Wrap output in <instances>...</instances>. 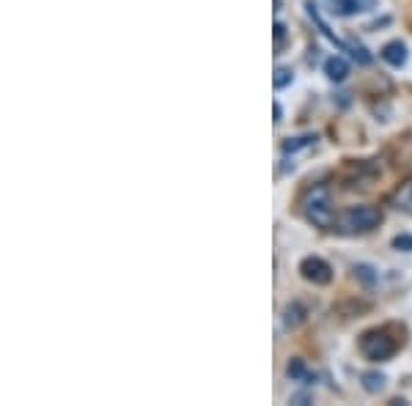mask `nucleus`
<instances>
[{
    "label": "nucleus",
    "mask_w": 412,
    "mask_h": 406,
    "mask_svg": "<svg viewBox=\"0 0 412 406\" xmlns=\"http://www.w3.org/2000/svg\"><path fill=\"white\" fill-rule=\"evenodd\" d=\"M391 203L399 209V212H407V214H412V179L404 184H399V190L393 192Z\"/></svg>",
    "instance_id": "obj_7"
},
{
    "label": "nucleus",
    "mask_w": 412,
    "mask_h": 406,
    "mask_svg": "<svg viewBox=\"0 0 412 406\" xmlns=\"http://www.w3.org/2000/svg\"><path fill=\"white\" fill-rule=\"evenodd\" d=\"M286 376L291 382H303V379H308V368H305L303 360H291L286 366Z\"/></svg>",
    "instance_id": "obj_13"
},
{
    "label": "nucleus",
    "mask_w": 412,
    "mask_h": 406,
    "mask_svg": "<svg viewBox=\"0 0 412 406\" xmlns=\"http://www.w3.org/2000/svg\"><path fill=\"white\" fill-rule=\"evenodd\" d=\"M363 6H366V0H335V14H341V17H352V14H357V11H363Z\"/></svg>",
    "instance_id": "obj_9"
},
{
    "label": "nucleus",
    "mask_w": 412,
    "mask_h": 406,
    "mask_svg": "<svg viewBox=\"0 0 412 406\" xmlns=\"http://www.w3.org/2000/svg\"><path fill=\"white\" fill-rule=\"evenodd\" d=\"M300 275L308 280V283H316V285H327L332 280V266L319 258V256H308L300 261Z\"/></svg>",
    "instance_id": "obj_4"
},
{
    "label": "nucleus",
    "mask_w": 412,
    "mask_h": 406,
    "mask_svg": "<svg viewBox=\"0 0 412 406\" xmlns=\"http://www.w3.org/2000/svg\"><path fill=\"white\" fill-rule=\"evenodd\" d=\"M354 278H357L363 285H376V280H379V275H376V272H374V266H369V264L354 266Z\"/></svg>",
    "instance_id": "obj_11"
},
{
    "label": "nucleus",
    "mask_w": 412,
    "mask_h": 406,
    "mask_svg": "<svg viewBox=\"0 0 412 406\" xmlns=\"http://www.w3.org/2000/svg\"><path fill=\"white\" fill-rule=\"evenodd\" d=\"M382 58L396 66V69H401L404 63H407V44H401V41H388L385 47H382Z\"/></svg>",
    "instance_id": "obj_5"
},
{
    "label": "nucleus",
    "mask_w": 412,
    "mask_h": 406,
    "mask_svg": "<svg viewBox=\"0 0 412 406\" xmlns=\"http://www.w3.org/2000/svg\"><path fill=\"white\" fill-rule=\"evenodd\" d=\"M303 214H305V220L313 223L316 228H335L338 223V217H335V209H332V198H330V190L325 184H313L305 190V195H303Z\"/></svg>",
    "instance_id": "obj_1"
},
{
    "label": "nucleus",
    "mask_w": 412,
    "mask_h": 406,
    "mask_svg": "<svg viewBox=\"0 0 412 406\" xmlns=\"http://www.w3.org/2000/svg\"><path fill=\"white\" fill-rule=\"evenodd\" d=\"M382 223V212L376 206H352L338 217V231L341 234H369Z\"/></svg>",
    "instance_id": "obj_2"
},
{
    "label": "nucleus",
    "mask_w": 412,
    "mask_h": 406,
    "mask_svg": "<svg viewBox=\"0 0 412 406\" xmlns=\"http://www.w3.org/2000/svg\"><path fill=\"white\" fill-rule=\"evenodd\" d=\"M360 379H363V390L371 393V395H374V393H379V390L385 387V376H382V373H376V371H366Z\"/></svg>",
    "instance_id": "obj_10"
},
{
    "label": "nucleus",
    "mask_w": 412,
    "mask_h": 406,
    "mask_svg": "<svg viewBox=\"0 0 412 406\" xmlns=\"http://www.w3.org/2000/svg\"><path fill=\"white\" fill-rule=\"evenodd\" d=\"M272 33H275V44L281 47L283 39H286V25H283V22H275V25H272Z\"/></svg>",
    "instance_id": "obj_16"
},
{
    "label": "nucleus",
    "mask_w": 412,
    "mask_h": 406,
    "mask_svg": "<svg viewBox=\"0 0 412 406\" xmlns=\"http://www.w3.org/2000/svg\"><path fill=\"white\" fill-rule=\"evenodd\" d=\"M305 322V307L300 302L288 304L286 310H283V324L288 327V329H294V327H300Z\"/></svg>",
    "instance_id": "obj_8"
},
{
    "label": "nucleus",
    "mask_w": 412,
    "mask_h": 406,
    "mask_svg": "<svg viewBox=\"0 0 412 406\" xmlns=\"http://www.w3.org/2000/svg\"><path fill=\"white\" fill-rule=\"evenodd\" d=\"M272 113H275V124H281L283 121V110H281V104L275 102V107H272Z\"/></svg>",
    "instance_id": "obj_17"
},
{
    "label": "nucleus",
    "mask_w": 412,
    "mask_h": 406,
    "mask_svg": "<svg viewBox=\"0 0 412 406\" xmlns=\"http://www.w3.org/2000/svg\"><path fill=\"white\" fill-rule=\"evenodd\" d=\"M393 247H396V250H404V253H412V236L410 234L396 236V239H393Z\"/></svg>",
    "instance_id": "obj_15"
},
{
    "label": "nucleus",
    "mask_w": 412,
    "mask_h": 406,
    "mask_svg": "<svg viewBox=\"0 0 412 406\" xmlns=\"http://www.w3.org/2000/svg\"><path fill=\"white\" fill-rule=\"evenodd\" d=\"M325 75H327L332 82L347 80V75H349V63L344 61L341 55H332V58H327V61H325Z\"/></svg>",
    "instance_id": "obj_6"
},
{
    "label": "nucleus",
    "mask_w": 412,
    "mask_h": 406,
    "mask_svg": "<svg viewBox=\"0 0 412 406\" xmlns=\"http://www.w3.org/2000/svg\"><path fill=\"white\" fill-rule=\"evenodd\" d=\"M291 80H294V72H291L288 66H278L275 75H272V85H275V91H281V88L291 85Z\"/></svg>",
    "instance_id": "obj_12"
},
{
    "label": "nucleus",
    "mask_w": 412,
    "mask_h": 406,
    "mask_svg": "<svg viewBox=\"0 0 412 406\" xmlns=\"http://www.w3.org/2000/svg\"><path fill=\"white\" fill-rule=\"evenodd\" d=\"M313 141H316L313 135H300V138H288V141H283V151H286V154H294V151H300V148L310 146Z\"/></svg>",
    "instance_id": "obj_14"
},
{
    "label": "nucleus",
    "mask_w": 412,
    "mask_h": 406,
    "mask_svg": "<svg viewBox=\"0 0 412 406\" xmlns=\"http://www.w3.org/2000/svg\"><path fill=\"white\" fill-rule=\"evenodd\" d=\"M396 349H399V344L393 341L385 329H371V332H366L360 338V351H363V357L371 360V363L391 360L393 354H396Z\"/></svg>",
    "instance_id": "obj_3"
}]
</instances>
